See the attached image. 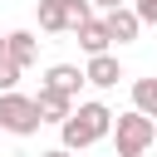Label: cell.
Listing matches in <instances>:
<instances>
[{
	"label": "cell",
	"instance_id": "6da1fadb",
	"mask_svg": "<svg viewBox=\"0 0 157 157\" xmlns=\"http://www.w3.org/2000/svg\"><path fill=\"white\" fill-rule=\"evenodd\" d=\"M113 123H118V113H113L108 103L88 98V103H78V108H74V113L59 123V137H64V147L83 152V147H93V142L113 137Z\"/></svg>",
	"mask_w": 157,
	"mask_h": 157
},
{
	"label": "cell",
	"instance_id": "7a4b0ae2",
	"mask_svg": "<svg viewBox=\"0 0 157 157\" xmlns=\"http://www.w3.org/2000/svg\"><path fill=\"white\" fill-rule=\"evenodd\" d=\"M147 147H157V118H147V113H118V123H113V152L118 157H142Z\"/></svg>",
	"mask_w": 157,
	"mask_h": 157
},
{
	"label": "cell",
	"instance_id": "3957f363",
	"mask_svg": "<svg viewBox=\"0 0 157 157\" xmlns=\"http://www.w3.org/2000/svg\"><path fill=\"white\" fill-rule=\"evenodd\" d=\"M0 128H5L10 137H34V132L44 128V118H39V103H34L29 93H20V88L0 93Z\"/></svg>",
	"mask_w": 157,
	"mask_h": 157
},
{
	"label": "cell",
	"instance_id": "277c9868",
	"mask_svg": "<svg viewBox=\"0 0 157 157\" xmlns=\"http://www.w3.org/2000/svg\"><path fill=\"white\" fill-rule=\"evenodd\" d=\"M39 83H44V88H59V93H69V98H78L83 83H88V74H83L78 64H49Z\"/></svg>",
	"mask_w": 157,
	"mask_h": 157
},
{
	"label": "cell",
	"instance_id": "5b68a950",
	"mask_svg": "<svg viewBox=\"0 0 157 157\" xmlns=\"http://www.w3.org/2000/svg\"><path fill=\"white\" fill-rule=\"evenodd\" d=\"M103 20H108V29H113L118 44H137V34H142V15H137L132 5H118V10H108Z\"/></svg>",
	"mask_w": 157,
	"mask_h": 157
},
{
	"label": "cell",
	"instance_id": "8992f818",
	"mask_svg": "<svg viewBox=\"0 0 157 157\" xmlns=\"http://www.w3.org/2000/svg\"><path fill=\"white\" fill-rule=\"evenodd\" d=\"M74 34H78V44H83V54H108V49H113V44H118V39H113V29H108V20H103V15H93V20H88V25H78V29H74Z\"/></svg>",
	"mask_w": 157,
	"mask_h": 157
},
{
	"label": "cell",
	"instance_id": "52a82bcc",
	"mask_svg": "<svg viewBox=\"0 0 157 157\" xmlns=\"http://www.w3.org/2000/svg\"><path fill=\"white\" fill-rule=\"evenodd\" d=\"M83 74H88V83H93V88H118L123 64H118V54H88Z\"/></svg>",
	"mask_w": 157,
	"mask_h": 157
},
{
	"label": "cell",
	"instance_id": "ba28073f",
	"mask_svg": "<svg viewBox=\"0 0 157 157\" xmlns=\"http://www.w3.org/2000/svg\"><path fill=\"white\" fill-rule=\"evenodd\" d=\"M34 103H39V118H44V123H54V128L74 113V98H69V93H59V88H44V83H39Z\"/></svg>",
	"mask_w": 157,
	"mask_h": 157
},
{
	"label": "cell",
	"instance_id": "9c48e42d",
	"mask_svg": "<svg viewBox=\"0 0 157 157\" xmlns=\"http://www.w3.org/2000/svg\"><path fill=\"white\" fill-rule=\"evenodd\" d=\"M34 15H39V29H44V34H64V29H69L64 0H34Z\"/></svg>",
	"mask_w": 157,
	"mask_h": 157
},
{
	"label": "cell",
	"instance_id": "30bf717a",
	"mask_svg": "<svg viewBox=\"0 0 157 157\" xmlns=\"http://www.w3.org/2000/svg\"><path fill=\"white\" fill-rule=\"evenodd\" d=\"M34 54H39V39H34L29 29H10V59H15L20 69H29Z\"/></svg>",
	"mask_w": 157,
	"mask_h": 157
},
{
	"label": "cell",
	"instance_id": "8fae6325",
	"mask_svg": "<svg viewBox=\"0 0 157 157\" xmlns=\"http://www.w3.org/2000/svg\"><path fill=\"white\" fill-rule=\"evenodd\" d=\"M132 108L157 118V78H132Z\"/></svg>",
	"mask_w": 157,
	"mask_h": 157
},
{
	"label": "cell",
	"instance_id": "7c38bea8",
	"mask_svg": "<svg viewBox=\"0 0 157 157\" xmlns=\"http://www.w3.org/2000/svg\"><path fill=\"white\" fill-rule=\"evenodd\" d=\"M64 10H69V29H78V25H88V20L98 15L93 0H64Z\"/></svg>",
	"mask_w": 157,
	"mask_h": 157
},
{
	"label": "cell",
	"instance_id": "4fadbf2b",
	"mask_svg": "<svg viewBox=\"0 0 157 157\" xmlns=\"http://www.w3.org/2000/svg\"><path fill=\"white\" fill-rule=\"evenodd\" d=\"M20 74H25V69H20V64L5 54V59H0V93H10V88L20 83Z\"/></svg>",
	"mask_w": 157,
	"mask_h": 157
},
{
	"label": "cell",
	"instance_id": "5bb4252c",
	"mask_svg": "<svg viewBox=\"0 0 157 157\" xmlns=\"http://www.w3.org/2000/svg\"><path fill=\"white\" fill-rule=\"evenodd\" d=\"M132 10L142 15V25H157V0H132Z\"/></svg>",
	"mask_w": 157,
	"mask_h": 157
},
{
	"label": "cell",
	"instance_id": "9a60e30c",
	"mask_svg": "<svg viewBox=\"0 0 157 157\" xmlns=\"http://www.w3.org/2000/svg\"><path fill=\"white\" fill-rule=\"evenodd\" d=\"M98 5V15H108V10H118V5H132V0H93Z\"/></svg>",
	"mask_w": 157,
	"mask_h": 157
},
{
	"label": "cell",
	"instance_id": "2e32d148",
	"mask_svg": "<svg viewBox=\"0 0 157 157\" xmlns=\"http://www.w3.org/2000/svg\"><path fill=\"white\" fill-rule=\"evenodd\" d=\"M39 157H74V147H64V142H59V147H49V152H39Z\"/></svg>",
	"mask_w": 157,
	"mask_h": 157
},
{
	"label": "cell",
	"instance_id": "e0dca14e",
	"mask_svg": "<svg viewBox=\"0 0 157 157\" xmlns=\"http://www.w3.org/2000/svg\"><path fill=\"white\" fill-rule=\"evenodd\" d=\"M5 54H10V34H0V59H5Z\"/></svg>",
	"mask_w": 157,
	"mask_h": 157
}]
</instances>
